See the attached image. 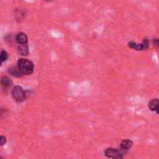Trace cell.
<instances>
[{
    "label": "cell",
    "mask_w": 159,
    "mask_h": 159,
    "mask_svg": "<svg viewBox=\"0 0 159 159\" xmlns=\"http://www.w3.org/2000/svg\"><path fill=\"white\" fill-rule=\"evenodd\" d=\"M17 66L19 68V70L21 71V73L23 74V76L25 75H31L34 72V64L32 61L25 59V58H21L17 61Z\"/></svg>",
    "instance_id": "6da1fadb"
},
{
    "label": "cell",
    "mask_w": 159,
    "mask_h": 159,
    "mask_svg": "<svg viewBox=\"0 0 159 159\" xmlns=\"http://www.w3.org/2000/svg\"><path fill=\"white\" fill-rule=\"evenodd\" d=\"M127 152L123 149H114V148H107L104 151V154L106 157L111 159H124L126 155Z\"/></svg>",
    "instance_id": "7a4b0ae2"
},
{
    "label": "cell",
    "mask_w": 159,
    "mask_h": 159,
    "mask_svg": "<svg viewBox=\"0 0 159 159\" xmlns=\"http://www.w3.org/2000/svg\"><path fill=\"white\" fill-rule=\"evenodd\" d=\"M11 97L17 103H22L27 98V95L25 91L21 86H14L11 91Z\"/></svg>",
    "instance_id": "3957f363"
},
{
    "label": "cell",
    "mask_w": 159,
    "mask_h": 159,
    "mask_svg": "<svg viewBox=\"0 0 159 159\" xmlns=\"http://www.w3.org/2000/svg\"><path fill=\"white\" fill-rule=\"evenodd\" d=\"M149 39H144L141 43H137L135 41H129L128 42V47L130 49H133L135 51H146L149 49Z\"/></svg>",
    "instance_id": "277c9868"
},
{
    "label": "cell",
    "mask_w": 159,
    "mask_h": 159,
    "mask_svg": "<svg viewBox=\"0 0 159 159\" xmlns=\"http://www.w3.org/2000/svg\"><path fill=\"white\" fill-rule=\"evenodd\" d=\"M15 43L16 44H28V37L25 33L20 32L15 35Z\"/></svg>",
    "instance_id": "5b68a950"
},
{
    "label": "cell",
    "mask_w": 159,
    "mask_h": 159,
    "mask_svg": "<svg viewBox=\"0 0 159 159\" xmlns=\"http://www.w3.org/2000/svg\"><path fill=\"white\" fill-rule=\"evenodd\" d=\"M0 85L5 92H7L8 89L12 86V81L9 77H2L1 81H0Z\"/></svg>",
    "instance_id": "8992f818"
},
{
    "label": "cell",
    "mask_w": 159,
    "mask_h": 159,
    "mask_svg": "<svg viewBox=\"0 0 159 159\" xmlns=\"http://www.w3.org/2000/svg\"><path fill=\"white\" fill-rule=\"evenodd\" d=\"M25 15H26V11H24L23 9H20V8H17L15 9L14 11V16H15V19L18 23L20 22H23L25 18Z\"/></svg>",
    "instance_id": "52a82bcc"
},
{
    "label": "cell",
    "mask_w": 159,
    "mask_h": 159,
    "mask_svg": "<svg viewBox=\"0 0 159 159\" xmlns=\"http://www.w3.org/2000/svg\"><path fill=\"white\" fill-rule=\"evenodd\" d=\"M18 52L23 56H27L29 54V48L28 44H17Z\"/></svg>",
    "instance_id": "ba28073f"
},
{
    "label": "cell",
    "mask_w": 159,
    "mask_h": 159,
    "mask_svg": "<svg viewBox=\"0 0 159 159\" xmlns=\"http://www.w3.org/2000/svg\"><path fill=\"white\" fill-rule=\"evenodd\" d=\"M133 146V141L129 139H123L120 143V148L128 152Z\"/></svg>",
    "instance_id": "9c48e42d"
},
{
    "label": "cell",
    "mask_w": 159,
    "mask_h": 159,
    "mask_svg": "<svg viewBox=\"0 0 159 159\" xmlns=\"http://www.w3.org/2000/svg\"><path fill=\"white\" fill-rule=\"evenodd\" d=\"M8 72H9L11 75H12L13 77H16V78H21V77H23V74H22L21 71L19 70L18 66H11V67H9Z\"/></svg>",
    "instance_id": "30bf717a"
},
{
    "label": "cell",
    "mask_w": 159,
    "mask_h": 159,
    "mask_svg": "<svg viewBox=\"0 0 159 159\" xmlns=\"http://www.w3.org/2000/svg\"><path fill=\"white\" fill-rule=\"evenodd\" d=\"M158 107H159V99L153 98V99L150 100V102L148 104V108L151 111H155Z\"/></svg>",
    "instance_id": "8fae6325"
},
{
    "label": "cell",
    "mask_w": 159,
    "mask_h": 159,
    "mask_svg": "<svg viewBox=\"0 0 159 159\" xmlns=\"http://www.w3.org/2000/svg\"><path fill=\"white\" fill-rule=\"evenodd\" d=\"M8 58H9L8 52H6L5 50H2L1 52H0V66H2V64L8 60Z\"/></svg>",
    "instance_id": "7c38bea8"
},
{
    "label": "cell",
    "mask_w": 159,
    "mask_h": 159,
    "mask_svg": "<svg viewBox=\"0 0 159 159\" xmlns=\"http://www.w3.org/2000/svg\"><path fill=\"white\" fill-rule=\"evenodd\" d=\"M7 113H8V111H7V109H4V108H0V118H6V116H7Z\"/></svg>",
    "instance_id": "4fadbf2b"
},
{
    "label": "cell",
    "mask_w": 159,
    "mask_h": 159,
    "mask_svg": "<svg viewBox=\"0 0 159 159\" xmlns=\"http://www.w3.org/2000/svg\"><path fill=\"white\" fill-rule=\"evenodd\" d=\"M7 143V139L6 137L2 136V135H0V146H3Z\"/></svg>",
    "instance_id": "5bb4252c"
},
{
    "label": "cell",
    "mask_w": 159,
    "mask_h": 159,
    "mask_svg": "<svg viewBox=\"0 0 159 159\" xmlns=\"http://www.w3.org/2000/svg\"><path fill=\"white\" fill-rule=\"evenodd\" d=\"M152 43H153V47H154L156 50H159V38L153 39V40H152Z\"/></svg>",
    "instance_id": "9a60e30c"
},
{
    "label": "cell",
    "mask_w": 159,
    "mask_h": 159,
    "mask_svg": "<svg viewBox=\"0 0 159 159\" xmlns=\"http://www.w3.org/2000/svg\"><path fill=\"white\" fill-rule=\"evenodd\" d=\"M155 112H156V113H157V114H159V107H158V108H157V110H156V111H155Z\"/></svg>",
    "instance_id": "2e32d148"
},
{
    "label": "cell",
    "mask_w": 159,
    "mask_h": 159,
    "mask_svg": "<svg viewBox=\"0 0 159 159\" xmlns=\"http://www.w3.org/2000/svg\"><path fill=\"white\" fill-rule=\"evenodd\" d=\"M45 2H50V1H52V0H44Z\"/></svg>",
    "instance_id": "e0dca14e"
},
{
    "label": "cell",
    "mask_w": 159,
    "mask_h": 159,
    "mask_svg": "<svg viewBox=\"0 0 159 159\" xmlns=\"http://www.w3.org/2000/svg\"><path fill=\"white\" fill-rule=\"evenodd\" d=\"M0 159H5V158H3V157H0Z\"/></svg>",
    "instance_id": "ac0fdd59"
}]
</instances>
